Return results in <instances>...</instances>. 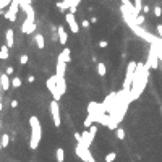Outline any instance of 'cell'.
Here are the masks:
<instances>
[{
    "instance_id": "4316f807",
    "label": "cell",
    "mask_w": 162,
    "mask_h": 162,
    "mask_svg": "<svg viewBox=\"0 0 162 162\" xmlns=\"http://www.w3.org/2000/svg\"><path fill=\"white\" fill-rule=\"evenodd\" d=\"M117 138H118V139L125 138V130H123V128H117Z\"/></svg>"
},
{
    "instance_id": "60d3db41",
    "label": "cell",
    "mask_w": 162,
    "mask_h": 162,
    "mask_svg": "<svg viewBox=\"0 0 162 162\" xmlns=\"http://www.w3.org/2000/svg\"><path fill=\"white\" fill-rule=\"evenodd\" d=\"M34 80H36V78H34L33 75H31V76H28V81H29V83H34Z\"/></svg>"
},
{
    "instance_id": "52a82bcc",
    "label": "cell",
    "mask_w": 162,
    "mask_h": 162,
    "mask_svg": "<svg viewBox=\"0 0 162 162\" xmlns=\"http://www.w3.org/2000/svg\"><path fill=\"white\" fill-rule=\"evenodd\" d=\"M76 154H78L80 159L84 160V162H89V160L92 159V154H91L89 148L84 146L83 143H76Z\"/></svg>"
},
{
    "instance_id": "d6986e66",
    "label": "cell",
    "mask_w": 162,
    "mask_h": 162,
    "mask_svg": "<svg viewBox=\"0 0 162 162\" xmlns=\"http://www.w3.org/2000/svg\"><path fill=\"white\" fill-rule=\"evenodd\" d=\"M34 41H36V45L39 47V49H44V47H45V41H44V36L42 34H36Z\"/></svg>"
},
{
    "instance_id": "e0dca14e",
    "label": "cell",
    "mask_w": 162,
    "mask_h": 162,
    "mask_svg": "<svg viewBox=\"0 0 162 162\" xmlns=\"http://www.w3.org/2000/svg\"><path fill=\"white\" fill-rule=\"evenodd\" d=\"M57 33H59V41H60V44H66V41H68V34L65 33V29H63V26H59L57 28Z\"/></svg>"
},
{
    "instance_id": "484cf974",
    "label": "cell",
    "mask_w": 162,
    "mask_h": 162,
    "mask_svg": "<svg viewBox=\"0 0 162 162\" xmlns=\"http://www.w3.org/2000/svg\"><path fill=\"white\" fill-rule=\"evenodd\" d=\"M12 86L13 88H20L21 86V80L20 78H12Z\"/></svg>"
},
{
    "instance_id": "e575fe53",
    "label": "cell",
    "mask_w": 162,
    "mask_h": 162,
    "mask_svg": "<svg viewBox=\"0 0 162 162\" xmlns=\"http://www.w3.org/2000/svg\"><path fill=\"white\" fill-rule=\"evenodd\" d=\"M99 47H101V49H106V47H107V41H101V42H99Z\"/></svg>"
},
{
    "instance_id": "8d00e7d4",
    "label": "cell",
    "mask_w": 162,
    "mask_h": 162,
    "mask_svg": "<svg viewBox=\"0 0 162 162\" xmlns=\"http://www.w3.org/2000/svg\"><path fill=\"white\" fill-rule=\"evenodd\" d=\"M8 76H10V75H13V66H8V68H7V71H5Z\"/></svg>"
},
{
    "instance_id": "6da1fadb",
    "label": "cell",
    "mask_w": 162,
    "mask_h": 162,
    "mask_svg": "<svg viewBox=\"0 0 162 162\" xmlns=\"http://www.w3.org/2000/svg\"><path fill=\"white\" fill-rule=\"evenodd\" d=\"M148 78H149V68L146 66V63H138L135 73H133V83H131V91H130L131 101H136L143 94V91H144L148 84Z\"/></svg>"
},
{
    "instance_id": "44dd1931",
    "label": "cell",
    "mask_w": 162,
    "mask_h": 162,
    "mask_svg": "<svg viewBox=\"0 0 162 162\" xmlns=\"http://www.w3.org/2000/svg\"><path fill=\"white\" fill-rule=\"evenodd\" d=\"M0 143H2V148H7L8 144H10V136H8L7 133L2 135V136H0Z\"/></svg>"
},
{
    "instance_id": "f546056e",
    "label": "cell",
    "mask_w": 162,
    "mask_h": 162,
    "mask_svg": "<svg viewBox=\"0 0 162 162\" xmlns=\"http://www.w3.org/2000/svg\"><path fill=\"white\" fill-rule=\"evenodd\" d=\"M10 3H12V0H0V10H3V8Z\"/></svg>"
},
{
    "instance_id": "ffe728a7",
    "label": "cell",
    "mask_w": 162,
    "mask_h": 162,
    "mask_svg": "<svg viewBox=\"0 0 162 162\" xmlns=\"http://www.w3.org/2000/svg\"><path fill=\"white\" fill-rule=\"evenodd\" d=\"M55 157H57V160H59V162H63V160H65V151H63V148H59V149H57Z\"/></svg>"
},
{
    "instance_id": "f1b7e54d",
    "label": "cell",
    "mask_w": 162,
    "mask_h": 162,
    "mask_svg": "<svg viewBox=\"0 0 162 162\" xmlns=\"http://www.w3.org/2000/svg\"><path fill=\"white\" fill-rule=\"evenodd\" d=\"M154 15L159 18V16H162V8H160V5H156L154 7Z\"/></svg>"
},
{
    "instance_id": "ee69618b",
    "label": "cell",
    "mask_w": 162,
    "mask_h": 162,
    "mask_svg": "<svg viewBox=\"0 0 162 162\" xmlns=\"http://www.w3.org/2000/svg\"><path fill=\"white\" fill-rule=\"evenodd\" d=\"M15 162H16V160H15Z\"/></svg>"
},
{
    "instance_id": "b9f144b4",
    "label": "cell",
    "mask_w": 162,
    "mask_h": 162,
    "mask_svg": "<svg viewBox=\"0 0 162 162\" xmlns=\"http://www.w3.org/2000/svg\"><path fill=\"white\" fill-rule=\"evenodd\" d=\"M0 89H2V88H0ZM0 110H2V101H0Z\"/></svg>"
},
{
    "instance_id": "cb8c5ba5",
    "label": "cell",
    "mask_w": 162,
    "mask_h": 162,
    "mask_svg": "<svg viewBox=\"0 0 162 162\" xmlns=\"http://www.w3.org/2000/svg\"><path fill=\"white\" fill-rule=\"evenodd\" d=\"M135 10L138 15L143 12V0H135Z\"/></svg>"
},
{
    "instance_id": "5b68a950",
    "label": "cell",
    "mask_w": 162,
    "mask_h": 162,
    "mask_svg": "<svg viewBox=\"0 0 162 162\" xmlns=\"http://www.w3.org/2000/svg\"><path fill=\"white\" fill-rule=\"evenodd\" d=\"M18 8H20V0H12V3L8 5V10L3 12V16L7 18L8 21H16V13H18Z\"/></svg>"
},
{
    "instance_id": "7402d4cb",
    "label": "cell",
    "mask_w": 162,
    "mask_h": 162,
    "mask_svg": "<svg viewBox=\"0 0 162 162\" xmlns=\"http://www.w3.org/2000/svg\"><path fill=\"white\" fill-rule=\"evenodd\" d=\"M97 73H99V76H106L107 75V68H106L104 63H97Z\"/></svg>"
},
{
    "instance_id": "ab89813d",
    "label": "cell",
    "mask_w": 162,
    "mask_h": 162,
    "mask_svg": "<svg viewBox=\"0 0 162 162\" xmlns=\"http://www.w3.org/2000/svg\"><path fill=\"white\" fill-rule=\"evenodd\" d=\"M149 12V7L148 5H143V13H148Z\"/></svg>"
},
{
    "instance_id": "ac0fdd59",
    "label": "cell",
    "mask_w": 162,
    "mask_h": 162,
    "mask_svg": "<svg viewBox=\"0 0 162 162\" xmlns=\"http://www.w3.org/2000/svg\"><path fill=\"white\" fill-rule=\"evenodd\" d=\"M10 47H8L7 44H3L2 45V49H0V60H7L8 59V55H10Z\"/></svg>"
},
{
    "instance_id": "2e32d148",
    "label": "cell",
    "mask_w": 162,
    "mask_h": 162,
    "mask_svg": "<svg viewBox=\"0 0 162 162\" xmlns=\"http://www.w3.org/2000/svg\"><path fill=\"white\" fill-rule=\"evenodd\" d=\"M59 59L63 60L65 63H70V62H71V50L68 49V47H65V49L59 54Z\"/></svg>"
},
{
    "instance_id": "7c38bea8",
    "label": "cell",
    "mask_w": 162,
    "mask_h": 162,
    "mask_svg": "<svg viewBox=\"0 0 162 162\" xmlns=\"http://www.w3.org/2000/svg\"><path fill=\"white\" fill-rule=\"evenodd\" d=\"M92 139H94V136L89 133V130H84L83 133H81V141L80 143H83L84 146H88V148H91V143H92Z\"/></svg>"
},
{
    "instance_id": "30bf717a",
    "label": "cell",
    "mask_w": 162,
    "mask_h": 162,
    "mask_svg": "<svg viewBox=\"0 0 162 162\" xmlns=\"http://www.w3.org/2000/svg\"><path fill=\"white\" fill-rule=\"evenodd\" d=\"M34 18H36V16H26V20L23 21V26H21V31H23L24 34H33V33L36 31Z\"/></svg>"
},
{
    "instance_id": "8992f818",
    "label": "cell",
    "mask_w": 162,
    "mask_h": 162,
    "mask_svg": "<svg viewBox=\"0 0 162 162\" xmlns=\"http://www.w3.org/2000/svg\"><path fill=\"white\" fill-rule=\"evenodd\" d=\"M47 88H49V91L52 92L54 101H60L62 99V94L59 92V89H57V75L49 76V80H47Z\"/></svg>"
},
{
    "instance_id": "7bdbcfd3",
    "label": "cell",
    "mask_w": 162,
    "mask_h": 162,
    "mask_svg": "<svg viewBox=\"0 0 162 162\" xmlns=\"http://www.w3.org/2000/svg\"><path fill=\"white\" fill-rule=\"evenodd\" d=\"M89 162H96V159H94V157H92V159H91V160H89Z\"/></svg>"
},
{
    "instance_id": "4dcf8cb0",
    "label": "cell",
    "mask_w": 162,
    "mask_h": 162,
    "mask_svg": "<svg viewBox=\"0 0 162 162\" xmlns=\"http://www.w3.org/2000/svg\"><path fill=\"white\" fill-rule=\"evenodd\" d=\"M88 130H89V133H91L92 136H96V133H97V125H92V127H89Z\"/></svg>"
},
{
    "instance_id": "3957f363",
    "label": "cell",
    "mask_w": 162,
    "mask_h": 162,
    "mask_svg": "<svg viewBox=\"0 0 162 162\" xmlns=\"http://www.w3.org/2000/svg\"><path fill=\"white\" fill-rule=\"evenodd\" d=\"M136 62H130L128 66H127V75H125V80H123V91H131V83H133V73L136 70Z\"/></svg>"
},
{
    "instance_id": "9a60e30c",
    "label": "cell",
    "mask_w": 162,
    "mask_h": 162,
    "mask_svg": "<svg viewBox=\"0 0 162 162\" xmlns=\"http://www.w3.org/2000/svg\"><path fill=\"white\" fill-rule=\"evenodd\" d=\"M5 41H7V45L10 47V49H12V47L15 45V33H13V29H12V28H10V29H7V31H5Z\"/></svg>"
},
{
    "instance_id": "1f68e13d",
    "label": "cell",
    "mask_w": 162,
    "mask_h": 162,
    "mask_svg": "<svg viewBox=\"0 0 162 162\" xmlns=\"http://www.w3.org/2000/svg\"><path fill=\"white\" fill-rule=\"evenodd\" d=\"M135 23H136L138 26H141L143 23H144V16H143V15H139V16L136 18V20H135Z\"/></svg>"
},
{
    "instance_id": "9c48e42d",
    "label": "cell",
    "mask_w": 162,
    "mask_h": 162,
    "mask_svg": "<svg viewBox=\"0 0 162 162\" xmlns=\"http://www.w3.org/2000/svg\"><path fill=\"white\" fill-rule=\"evenodd\" d=\"M65 21H66V24H68V28L71 29V33L73 34H78L80 33V24H78V21H76V18H75V13H65Z\"/></svg>"
},
{
    "instance_id": "8fae6325",
    "label": "cell",
    "mask_w": 162,
    "mask_h": 162,
    "mask_svg": "<svg viewBox=\"0 0 162 162\" xmlns=\"http://www.w3.org/2000/svg\"><path fill=\"white\" fill-rule=\"evenodd\" d=\"M12 86V78L8 76L7 73L0 75V88H2V91H8Z\"/></svg>"
},
{
    "instance_id": "4fadbf2b",
    "label": "cell",
    "mask_w": 162,
    "mask_h": 162,
    "mask_svg": "<svg viewBox=\"0 0 162 162\" xmlns=\"http://www.w3.org/2000/svg\"><path fill=\"white\" fill-rule=\"evenodd\" d=\"M55 75L57 76H65V73H66V63L63 62V60H57V66H55Z\"/></svg>"
},
{
    "instance_id": "d6a6232c",
    "label": "cell",
    "mask_w": 162,
    "mask_h": 162,
    "mask_svg": "<svg viewBox=\"0 0 162 162\" xmlns=\"http://www.w3.org/2000/svg\"><path fill=\"white\" fill-rule=\"evenodd\" d=\"M57 7H59L60 10H63V12H65V10H68V8H66V5H65L63 2H57Z\"/></svg>"
},
{
    "instance_id": "d590c367",
    "label": "cell",
    "mask_w": 162,
    "mask_h": 162,
    "mask_svg": "<svg viewBox=\"0 0 162 162\" xmlns=\"http://www.w3.org/2000/svg\"><path fill=\"white\" fill-rule=\"evenodd\" d=\"M89 24H91V21H88V20H83V23H81V26H84V28H89Z\"/></svg>"
},
{
    "instance_id": "ba28073f",
    "label": "cell",
    "mask_w": 162,
    "mask_h": 162,
    "mask_svg": "<svg viewBox=\"0 0 162 162\" xmlns=\"http://www.w3.org/2000/svg\"><path fill=\"white\" fill-rule=\"evenodd\" d=\"M50 113H52V120H54V125L59 128L60 127V107H59V101H52L50 102Z\"/></svg>"
},
{
    "instance_id": "836d02e7",
    "label": "cell",
    "mask_w": 162,
    "mask_h": 162,
    "mask_svg": "<svg viewBox=\"0 0 162 162\" xmlns=\"http://www.w3.org/2000/svg\"><path fill=\"white\" fill-rule=\"evenodd\" d=\"M156 28H157V36H159V37H162V24H157Z\"/></svg>"
},
{
    "instance_id": "5bb4252c",
    "label": "cell",
    "mask_w": 162,
    "mask_h": 162,
    "mask_svg": "<svg viewBox=\"0 0 162 162\" xmlns=\"http://www.w3.org/2000/svg\"><path fill=\"white\" fill-rule=\"evenodd\" d=\"M57 89H59V92L63 94L66 92V81H65V76H57Z\"/></svg>"
},
{
    "instance_id": "7a4b0ae2",
    "label": "cell",
    "mask_w": 162,
    "mask_h": 162,
    "mask_svg": "<svg viewBox=\"0 0 162 162\" xmlns=\"http://www.w3.org/2000/svg\"><path fill=\"white\" fill-rule=\"evenodd\" d=\"M29 127H31V141H29V148L31 149H37L41 143V136H42V128H41V122L37 117H29Z\"/></svg>"
},
{
    "instance_id": "277c9868",
    "label": "cell",
    "mask_w": 162,
    "mask_h": 162,
    "mask_svg": "<svg viewBox=\"0 0 162 162\" xmlns=\"http://www.w3.org/2000/svg\"><path fill=\"white\" fill-rule=\"evenodd\" d=\"M159 55H157V49H156V45L154 44H151L149 45V55H148V62H146V66L151 70H156L157 66H159Z\"/></svg>"
},
{
    "instance_id": "f35d334b",
    "label": "cell",
    "mask_w": 162,
    "mask_h": 162,
    "mask_svg": "<svg viewBox=\"0 0 162 162\" xmlns=\"http://www.w3.org/2000/svg\"><path fill=\"white\" fill-rule=\"evenodd\" d=\"M75 139L78 141V143L81 141V135H80V133H75Z\"/></svg>"
},
{
    "instance_id": "83f0119b",
    "label": "cell",
    "mask_w": 162,
    "mask_h": 162,
    "mask_svg": "<svg viewBox=\"0 0 162 162\" xmlns=\"http://www.w3.org/2000/svg\"><path fill=\"white\" fill-rule=\"evenodd\" d=\"M28 60H29V57H28L26 54L20 55V63H21V65H26V63H28Z\"/></svg>"
},
{
    "instance_id": "603a6c76",
    "label": "cell",
    "mask_w": 162,
    "mask_h": 162,
    "mask_svg": "<svg viewBox=\"0 0 162 162\" xmlns=\"http://www.w3.org/2000/svg\"><path fill=\"white\" fill-rule=\"evenodd\" d=\"M94 125V118L88 113V117H86V120H84V128H89V127H92Z\"/></svg>"
},
{
    "instance_id": "d4e9b609",
    "label": "cell",
    "mask_w": 162,
    "mask_h": 162,
    "mask_svg": "<svg viewBox=\"0 0 162 162\" xmlns=\"http://www.w3.org/2000/svg\"><path fill=\"white\" fill-rule=\"evenodd\" d=\"M115 157H117L115 152H109V154L106 156V162H113V160H115Z\"/></svg>"
},
{
    "instance_id": "74e56055",
    "label": "cell",
    "mask_w": 162,
    "mask_h": 162,
    "mask_svg": "<svg viewBox=\"0 0 162 162\" xmlns=\"http://www.w3.org/2000/svg\"><path fill=\"white\" fill-rule=\"evenodd\" d=\"M10 106H12L13 109H15V107H18V101H15V99H13V101L10 102Z\"/></svg>"
}]
</instances>
